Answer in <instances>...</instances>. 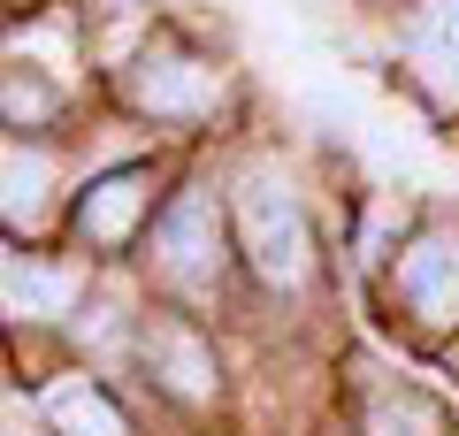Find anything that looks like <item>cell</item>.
Listing matches in <instances>:
<instances>
[{
  "label": "cell",
  "instance_id": "6da1fadb",
  "mask_svg": "<svg viewBox=\"0 0 459 436\" xmlns=\"http://www.w3.org/2000/svg\"><path fill=\"white\" fill-rule=\"evenodd\" d=\"M238 230H246V253L268 283H307L314 268V238H307V214L299 199L283 192V177H246L238 184Z\"/></svg>",
  "mask_w": 459,
  "mask_h": 436
},
{
  "label": "cell",
  "instance_id": "7a4b0ae2",
  "mask_svg": "<svg viewBox=\"0 0 459 436\" xmlns=\"http://www.w3.org/2000/svg\"><path fill=\"white\" fill-rule=\"evenodd\" d=\"M153 260H161L169 283H214L222 275V230H214V192H177L161 214V230H153Z\"/></svg>",
  "mask_w": 459,
  "mask_h": 436
},
{
  "label": "cell",
  "instance_id": "3957f363",
  "mask_svg": "<svg viewBox=\"0 0 459 436\" xmlns=\"http://www.w3.org/2000/svg\"><path fill=\"white\" fill-rule=\"evenodd\" d=\"M398 291L429 329L459 322V230H429L406 260H398Z\"/></svg>",
  "mask_w": 459,
  "mask_h": 436
},
{
  "label": "cell",
  "instance_id": "277c9868",
  "mask_svg": "<svg viewBox=\"0 0 459 436\" xmlns=\"http://www.w3.org/2000/svg\"><path fill=\"white\" fill-rule=\"evenodd\" d=\"M406 54L421 69V84L459 108V0H413V23H406Z\"/></svg>",
  "mask_w": 459,
  "mask_h": 436
},
{
  "label": "cell",
  "instance_id": "5b68a950",
  "mask_svg": "<svg viewBox=\"0 0 459 436\" xmlns=\"http://www.w3.org/2000/svg\"><path fill=\"white\" fill-rule=\"evenodd\" d=\"M131 100L146 115H207L214 100H222V77H214L207 62H184V54H153L131 77Z\"/></svg>",
  "mask_w": 459,
  "mask_h": 436
},
{
  "label": "cell",
  "instance_id": "8992f818",
  "mask_svg": "<svg viewBox=\"0 0 459 436\" xmlns=\"http://www.w3.org/2000/svg\"><path fill=\"white\" fill-rule=\"evenodd\" d=\"M146 192H153L146 169H115V177H100L92 192H84V207H77V230L92 245H123L138 230V214H146Z\"/></svg>",
  "mask_w": 459,
  "mask_h": 436
},
{
  "label": "cell",
  "instance_id": "52a82bcc",
  "mask_svg": "<svg viewBox=\"0 0 459 436\" xmlns=\"http://www.w3.org/2000/svg\"><path fill=\"white\" fill-rule=\"evenodd\" d=\"M146 353H153V368L169 375V390H177V398H207V390H214V360H207V344H199L192 329L161 322V329L146 337Z\"/></svg>",
  "mask_w": 459,
  "mask_h": 436
},
{
  "label": "cell",
  "instance_id": "ba28073f",
  "mask_svg": "<svg viewBox=\"0 0 459 436\" xmlns=\"http://www.w3.org/2000/svg\"><path fill=\"white\" fill-rule=\"evenodd\" d=\"M77 307V275L69 268H23V260H8V314H23V322H54V314Z\"/></svg>",
  "mask_w": 459,
  "mask_h": 436
},
{
  "label": "cell",
  "instance_id": "9c48e42d",
  "mask_svg": "<svg viewBox=\"0 0 459 436\" xmlns=\"http://www.w3.org/2000/svg\"><path fill=\"white\" fill-rule=\"evenodd\" d=\"M47 421H54L62 436H123V414H115L92 383H62V390L47 398Z\"/></svg>",
  "mask_w": 459,
  "mask_h": 436
},
{
  "label": "cell",
  "instance_id": "30bf717a",
  "mask_svg": "<svg viewBox=\"0 0 459 436\" xmlns=\"http://www.w3.org/2000/svg\"><path fill=\"white\" fill-rule=\"evenodd\" d=\"M47 184H54V169H47V153H23V145H8V222H39V207H47Z\"/></svg>",
  "mask_w": 459,
  "mask_h": 436
},
{
  "label": "cell",
  "instance_id": "8fae6325",
  "mask_svg": "<svg viewBox=\"0 0 459 436\" xmlns=\"http://www.w3.org/2000/svg\"><path fill=\"white\" fill-rule=\"evenodd\" d=\"M47 108H54V92H47V84L8 77V115H16V123H23V115H47Z\"/></svg>",
  "mask_w": 459,
  "mask_h": 436
},
{
  "label": "cell",
  "instance_id": "7c38bea8",
  "mask_svg": "<svg viewBox=\"0 0 459 436\" xmlns=\"http://www.w3.org/2000/svg\"><path fill=\"white\" fill-rule=\"evenodd\" d=\"M368 436H421V414H391V405H383V414L368 421Z\"/></svg>",
  "mask_w": 459,
  "mask_h": 436
}]
</instances>
